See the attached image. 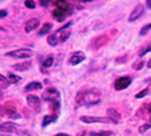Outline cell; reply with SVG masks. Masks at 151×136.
Returning a JSON list of instances; mask_svg holds the SVG:
<instances>
[{"mask_svg": "<svg viewBox=\"0 0 151 136\" xmlns=\"http://www.w3.org/2000/svg\"><path fill=\"white\" fill-rule=\"evenodd\" d=\"M7 80L10 81V84H16V83H18V81L21 80V77L15 76L14 73H10V74H9V78H7Z\"/></svg>", "mask_w": 151, "mask_h": 136, "instance_id": "24", "label": "cell"}, {"mask_svg": "<svg viewBox=\"0 0 151 136\" xmlns=\"http://www.w3.org/2000/svg\"><path fill=\"white\" fill-rule=\"evenodd\" d=\"M55 62V57L53 56H48L46 57V60L42 62V68H48V67H51Z\"/></svg>", "mask_w": 151, "mask_h": 136, "instance_id": "22", "label": "cell"}, {"mask_svg": "<svg viewBox=\"0 0 151 136\" xmlns=\"http://www.w3.org/2000/svg\"><path fill=\"white\" fill-rule=\"evenodd\" d=\"M0 81H1V89H6L9 86V84H10L7 78H5L4 76H0Z\"/></svg>", "mask_w": 151, "mask_h": 136, "instance_id": "26", "label": "cell"}, {"mask_svg": "<svg viewBox=\"0 0 151 136\" xmlns=\"http://www.w3.org/2000/svg\"><path fill=\"white\" fill-rule=\"evenodd\" d=\"M146 112L147 113H151V103H149V107L146 108Z\"/></svg>", "mask_w": 151, "mask_h": 136, "instance_id": "34", "label": "cell"}, {"mask_svg": "<svg viewBox=\"0 0 151 136\" xmlns=\"http://www.w3.org/2000/svg\"><path fill=\"white\" fill-rule=\"evenodd\" d=\"M57 120V114H48V116H45L44 119H42V127H47L48 124H51V123L56 121Z\"/></svg>", "mask_w": 151, "mask_h": 136, "instance_id": "19", "label": "cell"}, {"mask_svg": "<svg viewBox=\"0 0 151 136\" xmlns=\"http://www.w3.org/2000/svg\"><path fill=\"white\" fill-rule=\"evenodd\" d=\"M52 16H53L55 20H57L58 22H63V21H64V20L69 16V14H68L67 11H64V10H60V9L56 7V9L52 11Z\"/></svg>", "mask_w": 151, "mask_h": 136, "instance_id": "15", "label": "cell"}, {"mask_svg": "<svg viewBox=\"0 0 151 136\" xmlns=\"http://www.w3.org/2000/svg\"><path fill=\"white\" fill-rule=\"evenodd\" d=\"M132 83V78L131 77H121V78H117L114 83V88L116 90H124L126 88H128Z\"/></svg>", "mask_w": 151, "mask_h": 136, "instance_id": "8", "label": "cell"}, {"mask_svg": "<svg viewBox=\"0 0 151 136\" xmlns=\"http://www.w3.org/2000/svg\"><path fill=\"white\" fill-rule=\"evenodd\" d=\"M114 135V131L110 130H103V131H92L90 134V136H112Z\"/></svg>", "mask_w": 151, "mask_h": 136, "instance_id": "20", "label": "cell"}, {"mask_svg": "<svg viewBox=\"0 0 151 136\" xmlns=\"http://www.w3.org/2000/svg\"><path fill=\"white\" fill-rule=\"evenodd\" d=\"M150 92V89H144L143 91H140V92H138L137 95H135V98H142V97H144V96H146L147 94Z\"/></svg>", "mask_w": 151, "mask_h": 136, "instance_id": "28", "label": "cell"}, {"mask_svg": "<svg viewBox=\"0 0 151 136\" xmlns=\"http://www.w3.org/2000/svg\"><path fill=\"white\" fill-rule=\"evenodd\" d=\"M150 29H151V23H149V24H146V26H144L143 28H142V31H140V35H145V34H147L149 32H150Z\"/></svg>", "mask_w": 151, "mask_h": 136, "instance_id": "27", "label": "cell"}, {"mask_svg": "<svg viewBox=\"0 0 151 136\" xmlns=\"http://www.w3.org/2000/svg\"><path fill=\"white\" fill-rule=\"evenodd\" d=\"M24 5H26L28 9H34V7H35V3L32 1V0H27V1L24 3Z\"/></svg>", "mask_w": 151, "mask_h": 136, "instance_id": "30", "label": "cell"}, {"mask_svg": "<svg viewBox=\"0 0 151 136\" xmlns=\"http://www.w3.org/2000/svg\"><path fill=\"white\" fill-rule=\"evenodd\" d=\"M52 29V24L51 23H44V26L41 27V29L39 31V35H45V34H47Z\"/></svg>", "mask_w": 151, "mask_h": 136, "instance_id": "21", "label": "cell"}, {"mask_svg": "<svg viewBox=\"0 0 151 136\" xmlns=\"http://www.w3.org/2000/svg\"><path fill=\"white\" fill-rule=\"evenodd\" d=\"M71 26V22H68L65 26H63L62 28H59L58 31H56L53 34H50L47 38V43L51 46H56L60 43H64L69 39V36L71 34V31L69 29V27Z\"/></svg>", "mask_w": 151, "mask_h": 136, "instance_id": "2", "label": "cell"}, {"mask_svg": "<svg viewBox=\"0 0 151 136\" xmlns=\"http://www.w3.org/2000/svg\"><path fill=\"white\" fill-rule=\"evenodd\" d=\"M146 6L151 9V0H147V1H146Z\"/></svg>", "mask_w": 151, "mask_h": 136, "instance_id": "35", "label": "cell"}, {"mask_svg": "<svg viewBox=\"0 0 151 136\" xmlns=\"http://www.w3.org/2000/svg\"><path fill=\"white\" fill-rule=\"evenodd\" d=\"M0 16H1V18L6 17L7 16V11L6 10H1V14H0Z\"/></svg>", "mask_w": 151, "mask_h": 136, "instance_id": "31", "label": "cell"}, {"mask_svg": "<svg viewBox=\"0 0 151 136\" xmlns=\"http://www.w3.org/2000/svg\"><path fill=\"white\" fill-rule=\"evenodd\" d=\"M27 103L36 113H39L41 111V101H40V98L35 95H28L27 96Z\"/></svg>", "mask_w": 151, "mask_h": 136, "instance_id": "6", "label": "cell"}, {"mask_svg": "<svg viewBox=\"0 0 151 136\" xmlns=\"http://www.w3.org/2000/svg\"><path fill=\"white\" fill-rule=\"evenodd\" d=\"M144 65H145V61L143 58H139V60H137L135 62L133 63V68L135 71H139V69H142L144 67Z\"/></svg>", "mask_w": 151, "mask_h": 136, "instance_id": "23", "label": "cell"}, {"mask_svg": "<svg viewBox=\"0 0 151 136\" xmlns=\"http://www.w3.org/2000/svg\"><path fill=\"white\" fill-rule=\"evenodd\" d=\"M80 120L82 123H87V124H92V123H109V118L105 117H96V116H82L80 117Z\"/></svg>", "mask_w": 151, "mask_h": 136, "instance_id": "9", "label": "cell"}, {"mask_svg": "<svg viewBox=\"0 0 151 136\" xmlns=\"http://www.w3.org/2000/svg\"><path fill=\"white\" fill-rule=\"evenodd\" d=\"M5 56L7 57H14V58H29L33 56V51L30 49H17L15 51L6 52Z\"/></svg>", "mask_w": 151, "mask_h": 136, "instance_id": "5", "label": "cell"}, {"mask_svg": "<svg viewBox=\"0 0 151 136\" xmlns=\"http://www.w3.org/2000/svg\"><path fill=\"white\" fill-rule=\"evenodd\" d=\"M102 100V92L98 89H88L81 90L76 95V108L80 106H94L98 105Z\"/></svg>", "mask_w": 151, "mask_h": 136, "instance_id": "1", "label": "cell"}, {"mask_svg": "<svg viewBox=\"0 0 151 136\" xmlns=\"http://www.w3.org/2000/svg\"><path fill=\"white\" fill-rule=\"evenodd\" d=\"M147 67H149V68H151V58L149 60V62H147Z\"/></svg>", "mask_w": 151, "mask_h": 136, "instance_id": "36", "label": "cell"}, {"mask_svg": "<svg viewBox=\"0 0 151 136\" xmlns=\"http://www.w3.org/2000/svg\"><path fill=\"white\" fill-rule=\"evenodd\" d=\"M3 112H5V114L12 119H19L21 118V114L17 113V108L15 106H10V103H6L5 106H3Z\"/></svg>", "mask_w": 151, "mask_h": 136, "instance_id": "10", "label": "cell"}, {"mask_svg": "<svg viewBox=\"0 0 151 136\" xmlns=\"http://www.w3.org/2000/svg\"><path fill=\"white\" fill-rule=\"evenodd\" d=\"M48 4H50V1H42V0L40 1V5H41V6H47Z\"/></svg>", "mask_w": 151, "mask_h": 136, "instance_id": "33", "label": "cell"}, {"mask_svg": "<svg viewBox=\"0 0 151 136\" xmlns=\"http://www.w3.org/2000/svg\"><path fill=\"white\" fill-rule=\"evenodd\" d=\"M106 117L109 118L110 121L115 123V124H119V123L121 121V114L119 111H116L115 108H109L106 111Z\"/></svg>", "mask_w": 151, "mask_h": 136, "instance_id": "13", "label": "cell"}, {"mask_svg": "<svg viewBox=\"0 0 151 136\" xmlns=\"http://www.w3.org/2000/svg\"><path fill=\"white\" fill-rule=\"evenodd\" d=\"M147 52H151V45L146 46V47L144 49V50H142V51L139 52V56H140V57H143V56H144V55H146Z\"/></svg>", "mask_w": 151, "mask_h": 136, "instance_id": "29", "label": "cell"}, {"mask_svg": "<svg viewBox=\"0 0 151 136\" xmlns=\"http://www.w3.org/2000/svg\"><path fill=\"white\" fill-rule=\"evenodd\" d=\"M59 97H60V94L56 88H47L42 94L44 100L51 102V103L52 102H59Z\"/></svg>", "mask_w": 151, "mask_h": 136, "instance_id": "4", "label": "cell"}, {"mask_svg": "<svg viewBox=\"0 0 151 136\" xmlns=\"http://www.w3.org/2000/svg\"><path fill=\"white\" fill-rule=\"evenodd\" d=\"M106 41H108V36H106V35H100V36H97V38L93 40V47L99 49L100 46H103Z\"/></svg>", "mask_w": 151, "mask_h": 136, "instance_id": "17", "label": "cell"}, {"mask_svg": "<svg viewBox=\"0 0 151 136\" xmlns=\"http://www.w3.org/2000/svg\"><path fill=\"white\" fill-rule=\"evenodd\" d=\"M53 136H70L69 134H65V132H59L57 135H53Z\"/></svg>", "mask_w": 151, "mask_h": 136, "instance_id": "32", "label": "cell"}, {"mask_svg": "<svg viewBox=\"0 0 151 136\" xmlns=\"http://www.w3.org/2000/svg\"><path fill=\"white\" fill-rule=\"evenodd\" d=\"M0 129H1V132H10V134H18L21 136H30V134L26 130H21L18 128V125H16L15 123L11 121H5L0 125Z\"/></svg>", "mask_w": 151, "mask_h": 136, "instance_id": "3", "label": "cell"}, {"mask_svg": "<svg viewBox=\"0 0 151 136\" xmlns=\"http://www.w3.org/2000/svg\"><path fill=\"white\" fill-rule=\"evenodd\" d=\"M42 88V85H41V83H39V81H32V83H29L26 88H24V90H26L27 92H29V91H33V90H40Z\"/></svg>", "mask_w": 151, "mask_h": 136, "instance_id": "18", "label": "cell"}, {"mask_svg": "<svg viewBox=\"0 0 151 136\" xmlns=\"http://www.w3.org/2000/svg\"><path fill=\"white\" fill-rule=\"evenodd\" d=\"M151 128V121H147V123H145V124H143L140 128H139V132L140 134H144L146 130H149Z\"/></svg>", "mask_w": 151, "mask_h": 136, "instance_id": "25", "label": "cell"}, {"mask_svg": "<svg viewBox=\"0 0 151 136\" xmlns=\"http://www.w3.org/2000/svg\"><path fill=\"white\" fill-rule=\"evenodd\" d=\"M33 62L30 60H26V61H23V62L21 63H16L14 66V69L17 71V72H24V71H28L30 67H32Z\"/></svg>", "mask_w": 151, "mask_h": 136, "instance_id": "16", "label": "cell"}, {"mask_svg": "<svg viewBox=\"0 0 151 136\" xmlns=\"http://www.w3.org/2000/svg\"><path fill=\"white\" fill-rule=\"evenodd\" d=\"M86 60V55L82 52V51H76V52H74L70 58H69V63L73 65V66H76L81 62H83V61Z\"/></svg>", "mask_w": 151, "mask_h": 136, "instance_id": "12", "label": "cell"}, {"mask_svg": "<svg viewBox=\"0 0 151 136\" xmlns=\"http://www.w3.org/2000/svg\"><path fill=\"white\" fill-rule=\"evenodd\" d=\"M53 5L60 10H64L67 11L69 16L73 15V12H74V6H73V3H68V1H64V0H58V1H55Z\"/></svg>", "mask_w": 151, "mask_h": 136, "instance_id": "11", "label": "cell"}, {"mask_svg": "<svg viewBox=\"0 0 151 136\" xmlns=\"http://www.w3.org/2000/svg\"><path fill=\"white\" fill-rule=\"evenodd\" d=\"M144 12H145V6L143 4H138L134 6V9L131 11V14H129V17H128V21L129 22H134L137 21L138 18H140L143 15H144Z\"/></svg>", "mask_w": 151, "mask_h": 136, "instance_id": "7", "label": "cell"}, {"mask_svg": "<svg viewBox=\"0 0 151 136\" xmlns=\"http://www.w3.org/2000/svg\"><path fill=\"white\" fill-rule=\"evenodd\" d=\"M40 26V21H39V18H30V20H28L27 22H26V32L27 33H30V32H33L34 29H37V27Z\"/></svg>", "mask_w": 151, "mask_h": 136, "instance_id": "14", "label": "cell"}]
</instances>
